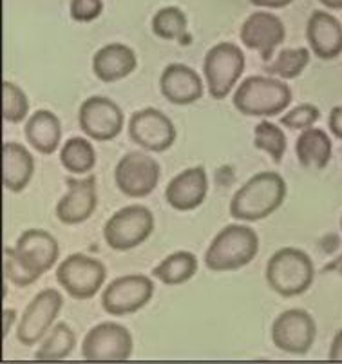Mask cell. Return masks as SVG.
<instances>
[{
  "label": "cell",
  "instance_id": "cell-13",
  "mask_svg": "<svg viewBox=\"0 0 342 364\" xmlns=\"http://www.w3.org/2000/svg\"><path fill=\"white\" fill-rule=\"evenodd\" d=\"M129 136L149 152H165L174 145L178 131L167 114L154 107L136 111L129 120Z\"/></svg>",
  "mask_w": 342,
  "mask_h": 364
},
{
  "label": "cell",
  "instance_id": "cell-4",
  "mask_svg": "<svg viewBox=\"0 0 342 364\" xmlns=\"http://www.w3.org/2000/svg\"><path fill=\"white\" fill-rule=\"evenodd\" d=\"M314 277V261L301 248H279L267 263L268 287L281 297H297L308 292Z\"/></svg>",
  "mask_w": 342,
  "mask_h": 364
},
{
  "label": "cell",
  "instance_id": "cell-35",
  "mask_svg": "<svg viewBox=\"0 0 342 364\" xmlns=\"http://www.w3.org/2000/svg\"><path fill=\"white\" fill-rule=\"evenodd\" d=\"M328 127H330L331 134L338 140H342V105H337L330 111V118H328Z\"/></svg>",
  "mask_w": 342,
  "mask_h": 364
},
{
  "label": "cell",
  "instance_id": "cell-34",
  "mask_svg": "<svg viewBox=\"0 0 342 364\" xmlns=\"http://www.w3.org/2000/svg\"><path fill=\"white\" fill-rule=\"evenodd\" d=\"M102 13H104V0H71L69 4V15L80 24L96 21Z\"/></svg>",
  "mask_w": 342,
  "mask_h": 364
},
{
  "label": "cell",
  "instance_id": "cell-11",
  "mask_svg": "<svg viewBox=\"0 0 342 364\" xmlns=\"http://www.w3.org/2000/svg\"><path fill=\"white\" fill-rule=\"evenodd\" d=\"M317 337L315 319L303 309L279 314L272 324V341L275 348L292 355H306Z\"/></svg>",
  "mask_w": 342,
  "mask_h": 364
},
{
  "label": "cell",
  "instance_id": "cell-38",
  "mask_svg": "<svg viewBox=\"0 0 342 364\" xmlns=\"http://www.w3.org/2000/svg\"><path fill=\"white\" fill-rule=\"evenodd\" d=\"M2 319H4V337L9 336V332H11L13 324L16 323V312L13 309H6L4 312H2Z\"/></svg>",
  "mask_w": 342,
  "mask_h": 364
},
{
  "label": "cell",
  "instance_id": "cell-17",
  "mask_svg": "<svg viewBox=\"0 0 342 364\" xmlns=\"http://www.w3.org/2000/svg\"><path fill=\"white\" fill-rule=\"evenodd\" d=\"M68 193L56 203V218L64 225H80L95 214L98 196H96V178L89 176L84 180L68 178Z\"/></svg>",
  "mask_w": 342,
  "mask_h": 364
},
{
  "label": "cell",
  "instance_id": "cell-28",
  "mask_svg": "<svg viewBox=\"0 0 342 364\" xmlns=\"http://www.w3.org/2000/svg\"><path fill=\"white\" fill-rule=\"evenodd\" d=\"M188 18L183 9L165 6L152 16V33L164 41H183L187 35Z\"/></svg>",
  "mask_w": 342,
  "mask_h": 364
},
{
  "label": "cell",
  "instance_id": "cell-16",
  "mask_svg": "<svg viewBox=\"0 0 342 364\" xmlns=\"http://www.w3.org/2000/svg\"><path fill=\"white\" fill-rule=\"evenodd\" d=\"M15 252L29 272L40 279L58 261L60 245L53 234L42 228H29L16 240Z\"/></svg>",
  "mask_w": 342,
  "mask_h": 364
},
{
  "label": "cell",
  "instance_id": "cell-2",
  "mask_svg": "<svg viewBox=\"0 0 342 364\" xmlns=\"http://www.w3.org/2000/svg\"><path fill=\"white\" fill-rule=\"evenodd\" d=\"M259 252V236L247 225H228L219 230L205 252V267L212 272H234L247 267Z\"/></svg>",
  "mask_w": 342,
  "mask_h": 364
},
{
  "label": "cell",
  "instance_id": "cell-5",
  "mask_svg": "<svg viewBox=\"0 0 342 364\" xmlns=\"http://www.w3.org/2000/svg\"><path fill=\"white\" fill-rule=\"evenodd\" d=\"M203 73L208 95L223 100L245 73V53L232 42H219L205 55Z\"/></svg>",
  "mask_w": 342,
  "mask_h": 364
},
{
  "label": "cell",
  "instance_id": "cell-33",
  "mask_svg": "<svg viewBox=\"0 0 342 364\" xmlns=\"http://www.w3.org/2000/svg\"><path fill=\"white\" fill-rule=\"evenodd\" d=\"M321 118V109L314 104H301L297 107L290 109V111L281 118V124L288 129H299V131H304V129L314 127V124H317V120Z\"/></svg>",
  "mask_w": 342,
  "mask_h": 364
},
{
  "label": "cell",
  "instance_id": "cell-23",
  "mask_svg": "<svg viewBox=\"0 0 342 364\" xmlns=\"http://www.w3.org/2000/svg\"><path fill=\"white\" fill-rule=\"evenodd\" d=\"M26 138L40 154H53L60 147L62 138V124L55 112L48 109H38L26 122Z\"/></svg>",
  "mask_w": 342,
  "mask_h": 364
},
{
  "label": "cell",
  "instance_id": "cell-24",
  "mask_svg": "<svg viewBox=\"0 0 342 364\" xmlns=\"http://www.w3.org/2000/svg\"><path fill=\"white\" fill-rule=\"evenodd\" d=\"M331 151H333L331 138L323 129H304L295 141V154H297L299 164L306 168H315V171L326 168L331 160Z\"/></svg>",
  "mask_w": 342,
  "mask_h": 364
},
{
  "label": "cell",
  "instance_id": "cell-25",
  "mask_svg": "<svg viewBox=\"0 0 342 364\" xmlns=\"http://www.w3.org/2000/svg\"><path fill=\"white\" fill-rule=\"evenodd\" d=\"M198 257L194 254L187 252V250H179V252H174L165 257L152 270V276L164 284H167V287H178V284L191 281L196 276V272H198Z\"/></svg>",
  "mask_w": 342,
  "mask_h": 364
},
{
  "label": "cell",
  "instance_id": "cell-12",
  "mask_svg": "<svg viewBox=\"0 0 342 364\" xmlns=\"http://www.w3.org/2000/svg\"><path fill=\"white\" fill-rule=\"evenodd\" d=\"M132 350V333L112 321L92 326L82 343V357L85 360H127L131 359Z\"/></svg>",
  "mask_w": 342,
  "mask_h": 364
},
{
  "label": "cell",
  "instance_id": "cell-8",
  "mask_svg": "<svg viewBox=\"0 0 342 364\" xmlns=\"http://www.w3.org/2000/svg\"><path fill=\"white\" fill-rule=\"evenodd\" d=\"M154 296V283L144 274H129L116 277L105 287L102 309L109 316L124 317L139 312Z\"/></svg>",
  "mask_w": 342,
  "mask_h": 364
},
{
  "label": "cell",
  "instance_id": "cell-18",
  "mask_svg": "<svg viewBox=\"0 0 342 364\" xmlns=\"http://www.w3.org/2000/svg\"><path fill=\"white\" fill-rule=\"evenodd\" d=\"M208 194V176L205 167H191L169 181L165 200L178 213H188L201 207Z\"/></svg>",
  "mask_w": 342,
  "mask_h": 364
},
{
  "label": "cell",
  "instance_id": "cell-20",
  "mask_svg": "<svg viewBox=\"0 0 342 364\" xmlns=\"http://www.w3.org/2000/svg\"><path fill=\"white\" fill-rule=\"evenodd\" d=\"M159 91L174 105H191L203 97L205 85L201 76L185 64H171L159 78Z\"/></svg>",
  "mask_w": 342,
  "mask_h": 364
},
{
  "label": "cell",
  "instance_id": "cell-6",
  "mask_svg": "<svg viewBox=\"0 0 342 364\" xmlns=\"http://www.w3.org/2000/svg\"><path fill=\"white\" fill-rule=\"evenodd\" d=\"M107 279V267L100 259L82 252L71 254L56 268V281L73 299L95 297Z\"/></svg>",
  "mask_w": 342,
  "mask_h": 364
},
{
  "label": "cell",
  "instance_id": "cell-22",
  "mask_svg": "<svg viewBox=\"0 0 342 364\" xmlns=\"http://www.w3.org/2000/svg\"><path fill=\"white\" fill-rule=\"evenodd\" d=\"M35 174V160L22 144L6 141L2 147V180L11 193H22Z\"/></svg>",
  "mask_w": 342,
  "mask_h": 364
},
{
  "label": "cell",
  "instance_id": "cell-14",
  "mask_svg": "<svg viewBox=\"0 0 342 364\" xmlns=\"http://www.w3.org/2000/svg\"><path fill=\"white\" fill-rule=\"evenodd\" d=\"M124 111L107 97H91L80 105L78 124L85 136L96 141H111L124 129Z\"/></svg>",
  "mask_w": 342,
  "mask_h": 364
},
{
  "label": "cell",
  "instance_id": "cell-1",
  "mask_svg": "<svg viewBox=\"0 0 342 364\" xmlns=\"http://www.w3.org/2000/svg\"><path fill=\"white\" fill-rule=\"evenodd\" d=\"M287 181L275 171L257 172L230 200V216L237 221H261L272 216L287 198Z\"/></svg>",
  "mask_w": 342,
  "mask_h": 364
},
{
  "label": "cell",
  "instance_id": "cell-21",
  "mask_svg": "<svg viewBox=\"0 0 342 364\" xmlns=\"http://www.w3.org/2000/svg\"><path fill=\"white\" fill-rule=\"evenodd\" d=\"M138 65L136 53L129 46L112 42V44L100 48L92 56V71L96 78L105 84L119 82L132 75Z\"/></svg>",
  "mask_w": 342,
  "mask_h": 364
},
{
  "label": "cell",
  "instance_id": "cell-10",
  "mask_svg": "<svg viewBox=\"0 0 342 364\" xmlns=\"http://www.w3.org/2000/svg\"><path fill=\"white\" fill-rule=\"evenodd\" d=\"M62 306H64V297L58 290L46 289L36 294L20 317L16 326V341L24 346L40 343L55 324Z\"/></svg>",
  "mask_w": 342,
  "mask_h": 364
},
{
  "label": "cell",
  "instance_id": "cell-27",
  "mask_svg": "<svg viewBox=\"0 0 342 364\" xmlns=\"http://www.w3.org/2000/svg\"><path fill=\"white\" fill-rule=\"evenodd\" d=\"M60 161L71 174H87L96 165V152L87 138H69L60 151Z\"/></svg>",
  "mask_w": 342,
  "mask_h": 364
},
{
  "label": "cell",
  "instance_id": "cell-36",
  "mask_svg": "<svg viewBox=\"0 0 342 364\" xmlns=\"http://www.w3.org/2000/svg\"><path fill=\"white\" fill-rule=\"evenodd\" d=\"M255 8H268V9H283L290 6L294 0H248Z\"/></svg>",
  "mask_w": 342,
  "mask_h": 364
},
{
  "label": "cell",
  "instance_id": "cell-30",
  "mask_svg": "<svg viewBox=\"0 0 342 364\" xmlns=\"http://www.w3.org/2000/svg\"><path fill=\"white\" fill-rule=\"evenodd\" d=\"M254 145L259 151L267 152L275 164H279L287 152V136L279 125L263 120L254 129Z\"/></svg>",
  "mask_w": 342,
  "mask_h": 364
},
{
  "label": "cell",
  "instance_id": "cell-39",
  "mask_svg": "<svg viewBox=\"0 0 342 364\" xmlns=\"http://www.w3.org/2000/svg\"><path fill=\"white\" fill-rule=\"evenodd\" d=\"M330 272H335L338 274V276H342V254H338L333 261H330V263L323 268V274H330Z\"/></svg>",
  "mask_w": 342,
  "mask_h": 364
},
{
  "label": "cell",
  "instance_id": "cell-15",
  "mask_svg": "<svg viewBox=\"0 0 342 364\" xmlns=\"http://www.w3.org/2000/svg\"><path fill=\"white\" fill-rule=\"evenodd\" d=\"M239 38L245 48L257 51L264 62H270L275 49L287 38V28L274 13L255 11L243 22Z\"/></svg>",
  "mask_w": 342,
  "mask_h": 364
},
{
  "label": "cell",
  "instance_id": "cell-19",
  "mask_svg": "<svg viewBox=\"0 0 342 364\" xmlns=\"http://www.w3.org/2000/svg\"><path fill=\"white\" fill-rule=\"evenodd\" d=\"M306 38L314 55L321 60H333L342 53V24L331 13L317 9L306 22Z\"/></svg>",
  "mask_w": 342,
  "mask_h": 364
},
{
  "label": "cell",
  "instance_id": "cell-31",
  "mask_svg": "<svg viewBox=\"0 0 342 364\" xmlns=\"http://www.w3.org/2000/svg\"><path fill=\"white\" fill-rule=\"evenodd\" d=\"M29 114V100L26 92L13 82L2 84V117L8 124H20Z\"/></svg>",
  "mask_w": 342,
  "mask_h": 364
},
{
  "label": "cell",
  "instance_id": "cell-41",
  "mask_svg": "<svg viewBox=\"0 0 342 364\" xmlns=\"http://www.w3.org/2000/svg\"><path fill=\"white\" fill-rule=\"evenodd\" d=\"M341 228H342V218H341Z\"/></svg>",
  "mask_w": 342,
  "mask_h": 364
},
{
  "label": "cell",
  "instance_id": "cell-26",
  "mask_svg": "<svg viewBox=\"0 0 342 364\" xmlns=\"http://www.w3.org/2000/svg\"><path fill=\"white\" fill-rule=\"evenodd\" d=\"M76 346V333L68 323H58L53 326L46 341L36 350V360H64L73 353Z\"/></svg>",
  "mask_w": 342,
  "mask_h": 364
},
{
  "label": "cell",
  "instance_id": "cell-29",
  "mask_svg": "<svg viewBox=\"0 0 342 364\" xmlns=\"http://www.w3.org/2000/svg\"><path fill=\"white\" fill-rule=\"evenodd\" d=\"M310 51L311 49L306 48L283 49L272 64L264 65V71L283 80H294L303 75V71L310 64Z\"/></svg>",
  "mask_w": 342,
  "mask_h": 364
},
{
  "label": "cell",
  "instance_id": "cell-37",
  "mask_svg": "<svg viewBox=\"0 0 342 364\" xmlns=\"http://www.w3.org/2000/svg\"><path fill=\"white\" fill-rule=\"evenodd\" d=\"M330 360H342V330L335 333L333 341H331L330 353H328Z\"/></svg>",
  "mask_w": 342,
  "mask_h": 364
},
{
  "label": "cell",
  "instance_id": "cell-7",
  "mask_svg": "<svg viewBox=\"0 0 342 364\" xmlns=\"http://www.w3.org/2000/svg\"><path fill=\"white\" fill-rule=\"evenodd\" d=\"M154 214L144 205H129L112 214L104 227V240L112 250L127 252L151 237Z\"/></svg>",
  "mask_w": 342,
  "mask_h": 364
},
{
  "label": "cell",
  "instance_id": "cell-40",
  "mask_svg": "<svg viewBox=\"0 0 342 364\" xmlns=\"http://www.w3.org/2000/svg\"><path fill=\"white\" fill-rule=\"evenodd\" d=\"M328 9H342V0H319Z\"/></svg>",
  "mask_w": 342,
  "mask_h": 364
},
{
  "label": "cell",
  "instance_id": "cell-9",
  "mask_svg": "<svg viewBox=\"0 0 342 364\" xmlns=\"http://www.w3.org/2000/svg\"><path fill=\"white\" fill-rule=\"evenodd\" d=\"M161 167L147 152H127L114 168L116 187L129 198H147L156 191Z\"/></svg>",
  "mask_w": 342,
  "mask_h": 364
},
{
  "label": "cell",
  "instance_id": "cell-32",
  "mask_svg": "<svg viewBox=\"0 0 342 364\" xmlns=\"http://www.w3.org/2000/svg\"><path fill=\"white\" fill-rule=\"evenodd\" d=\"M4 276L9 283L15 284L16 289H26V287L38 281V277L33 276L28 268L22 264V261L16 256L15 248L11 247L4 248Z\"/></svg>",
  "mask_w": 342,
  "mask_h": 364
},
{
  "label": "cell",
  "instance_id": "cell-3",
  "mask_svg": "<svg viewBox=\"0 0 342 364\" xmlns=\"http://www.w3.org/2000/svg\"><path fill=\"white\" fill-rule=\"evenodd\" d=\"M292 100L290 85L270 76H248L234 92V107L245 117H277Z\"/></svg>",
  "mask_w": 342,
  "mask_h": 364
}]
</instances>
